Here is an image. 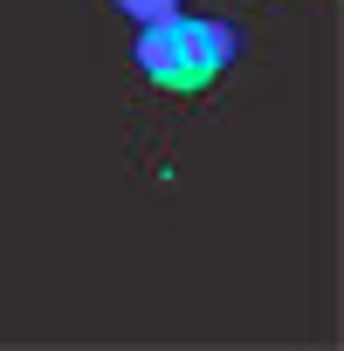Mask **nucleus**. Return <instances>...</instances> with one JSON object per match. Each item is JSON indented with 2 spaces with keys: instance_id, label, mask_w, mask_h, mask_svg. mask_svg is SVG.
I'll return each instance as SVG.
<instances>
[{
  "instance_id": "nucleus-1",
  "label": "nucleus",
  "mask_w": 344,
  "mask_h": 351,
  "mask_svg": "<svg viewBox=\"0 0 344 351\" xmlns=\"http://www.w3.org/2000/svg\"><path fill=\"white\" fill-rule=\"evenodd\" d=\"M228 62H234V28L228 21H186V14L145 21L138 69L151 83H165V90H207Z\"/></svg>"
},
{
  "instance_id": "nucleus-2",
  "label": "nucleus",
  "mask_w": 344,
  "mask_h": 351,
  "mask_svg": "<svg viewBox=\"0 0 344 351\" xmlns=\"http://www.w3.org/2000/svg\"><path fill=\"white\" fill-rule=\"evenodd\" d=\"M124 14H138V21H165V14H180V0H117Z\"/></svg>"
}]
</instances>
